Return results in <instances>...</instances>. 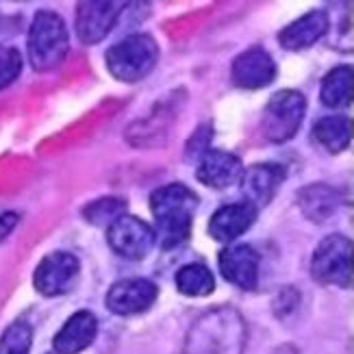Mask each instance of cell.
<instances>
[{
	"instance_id": "603a6c76",
	"label": "cell",
	"mask_w": 354,
	"mask_h": 354,
	"mask_svg": "<svg viewBox=\"0 0 354 354\" xmlns=\"http://www.w3.org/2000/svg\"><path fill=\"white\" fill-rule=\"evenodd\" d=\"M124 209H127L124 200H120V198H100V200H96V203L87 205L83 215H85L87 222L109 228L118 218L124 215Z\"/></svg>"
},
{
	"instance_id": "30bf717a",
	"label": "cell",
	"mask_w": 354,
	"mask_h": 354,
	"mask_svg": "<svg viewBox=\"0 0 354 354\" xmlns=\"http://www.w3.org/2000/svg\"><path fill=\"white\" fill-rule=\"evenodd\" d=\"M122 9H124V3H109V0L81 3L76 7V33H79L81 41L98 44L100 39H104L113 28Z\"/></svg>"
},
{
	"instance_id": "277c9868",
	"label": "cell",
	"mask_w": 354,
	"mask_h": 354,
	"mask_svg": "<svg viewBox=\"0 0 354 354\" xmlns=\"http://www.w3.org/2000/svg\"><path fill=\"white\" fill-rule=\"evenodd\" d=\"M159 59V46L146 33L129 35L106 53V68L118 81L135 83L152 72Z\"/></svg>"
},
{
	"instance_id": "44dd1931",
	"label": "cell",
	"mask_w": 354,
	"mask_h": 354,
	"mask_svg": "<svg viewBox=\"0 0 354 354\" xmlns=\"http://www.w3.org/2000/svg\"><path fill=\"white\" fill-rule=\"evenodd\" d=\"M335 192L326 185H313V187L304 189L300 194V205L302 211L309 215L311 220H326L335 211Z\"/></svg>"
},
{
	"instance_id": "9a60e30c",
	"label": "cell",
	"mask_w": 354,
	"mask_h": 354,
	"mask_svg": "<svg viewBox=\"0 0 354 354\" xmlns=\"http://www.w3.org/2000/svg\"><path fill=\"white\" fill-rule=\"evenodd\" d=\"M257 220V209L248 203H235L218 209L209 220V233L218 241H235Z\"/></svg>"
},
{
	"instance_id": "ba28073f",
	"label": "cell",
	"mask_w": 354,
	"mask_h": 354,
	"mask_svg": "<svg viewBox=\"0 0 354 354\" xmlns=\"http://www.w3.org/2000/svg\"><path fill=\"white\" fill-rule=\"evenodd\" d=\"M155 230L135 215H122L109 226V245L127 259H142L155 243Z\"/></svg>"
},
{
	"instance_id": "d6986e66",
	"label": "cell",
	"mask_w": 354,
	"mask_h": 354,
	"mask_svg": "<svg viewBox=\"0 0 354 354\" xmlns=\"http://www.w3.org/2000/svg\"><path fill=\"white\" fill-rule=\"evenodd\" d=\"M350 140H352V127L348 118L330 115L319 120L313 127V142H317V146H322L328 152H342L344 148H348Z\"/></svg>"
},
{
	"instance_id": "8992f818",
	"label": "cell",
	"mask_w": 354,
	"mask_h": 354,
	"mask_svg": "<svg viewBox=\"0 0 354 354\" xmlns=\"http://www.w3.org/2000/svg\"><path fill=\"white\" fill-rule=\"evenodd\" d=\"M352 241L344 235H328L315 248L311 272L317 283L350 287L352 283Z\"/></svg>"
},
{
	"instance_id": "7a4b0ae2",
	"label": "cell",
	"mask_w": 354,
	"mask_h": 354,
	"mask_svg": "<svg viewBox=\"0 0 354 354\" xmlns=\"http://www.w3.org/2000/svg\"><path fill=\"white\" fill-rule=\"evenodd\" d=\"M152 215H155V239L163 248H174L189 237L194 213L198 209L196 194L185 185H165L150 196Z\"/></svg>"
},
{
	"instance_id": "3957f363",
	"label": "cell",
	"mask_w": 354,
	"mask_h": 354,
	"mask_svg": "<svg viewBox=\"0 0 354 354\" xmlns=\"http://www.w3.org/2000/svg\"><path fill=\"white\" fill-rule=\"evenodd\" d=\"M70 37L55 11H37L28 30V61L33 70L48 72L66 59Z\"/></svg>"
},
{
	"instance_id": "7c38bea8",
	"label": "cell",
	"mask_w": 354,
	"mask_h": 354,
	"mask_svg": "<svg viewBox=\"0 0 354 354\" xmlns=\"http://www.w3.org/2000/svg\"><path fill=\"white\" fill-rule=\"evenodd\" d=\"M276 64L274 59L254 46V48L243 50L230 66V79L241 89H261L274 81Z\"/></svg>"
},
{
	"instance_id": "cb8c5ba5",
	"label": "cell",
	"mask_w": 354,
	"mask_h": 354,
	"mask_svg": "<svg viewBox=\"0 0 354 354\" xmlns=\"http://www.w3.org/2000/svg\"><path fill=\"white\" fill-rule=\"evenodd\" d=\"M22 72V55L11 46H0V89L11 85Z\"/></svg>"
},
{
	"instance_id": "4fadbf2b",
	"label": "cell",
	"mask_w": 354,
	"mask_h": 354,
	"mask_svg": "<svg viewBox=\"0 0 354 354\" xmlns=\"http://www.w3.org/2000/svg\"><path fill=\"white\" fill-rule=\"evenodd\" d=\"M287 178V167L279 163H259L241 174V192L245 196V203L257 207L268 205L276 196L283 180Z\"/></svg>"
},
{
	"instance_id": "5bb4252c",
	"label": "cell",
	"mask_w": 354,
	"mask_h": 354,
	"mask_svg": "<svg viewBox=\"0 0 354 354\" xmlns=\"http://www.w3.org/2000/svg\"><path fill=\"white\" fill-rule=\"evenodd\" d=\"M243 165L241 161L224 150H209L200 157L198 163V180L205 183L213 189H226L233 187L241 180Z\"/></svg>"
},
{
	"instance_id": "7402d4cb",
	"label": "cell",
	"mask_w": 354,
	"mask_h": 354,
	"mask_svg": "<svg viewBox=\"0 0 354 354\" xmlns=\"http://www.w3.org/2000/svg\"><path fill=\"white\" fill-rule=\"evenodd\" d=\"M33 342V328L28 322L15 319L0 337V354H28Z\"/></svg>"
},
{
	"instance_id": "52a82bcc",
	"label": "cell",
	"mask_w": 354,
	"mask_h": 354,
	"mask_svg": "<svg viewBox=\"0 0 354 354\" xmlns=\"http://www.w3.org/2000/svg\"><path fill=\"white\" fill-rule=\"evenodd\" d=\"M81 263L70 252H53L39 261L33 274V285L41 296H61L79 279Z\"/></svg>"
},
{
	"instance_id": "e0dca14e",
	"label": "cell",
	"mask_w": 354,
	"mask_h": 354,
	"mask_svg": "<svg viewBox=\"0 0 354 354\" xmlns=\"http://www.w3.org/2000/svg\"><path fill=\"white\" fill-rule=\"evenodd\" d=\"M328 30V15L324 11H309L296 22L285 26L279 35V41L287 50H302L319 41Z\"/></svg>"
},
{
	"instance_id": "d4e9b609",
	"label": "cell",
	"mask_w": 354,
	"mask_h": 354,
	"mask_svg": "<svg viewBox=\"0 0 354 354\" xmlns=\"http://www.w3.org/2000/svg\"><path fill=\"white\" fill-rule=\"evenodd\" d=\"M18 220H20V215L13 213V211H7V213L0 215V241L7 239L13 233V228H15V224H18Z\"/></svg>"
},
{
	"instance_id": "ac0fdd59",
	"label": "cell",
	"mask_w": 354,
	"mask_h": 354,
	"mask_svg": "<svg viewBox=\"0 0 354 354\" xmlns=\"http://www.w3.org/2000/svg\"><path fill=\"white\" fill-rule=\"evenodd\" d=\"M319 98L330 109H342L352 102V68L339 66L333 68L322 81Z\"/></svg>"
},
{
	"instance_id": "8fae6325",
	"label": "cell",
	"mask_w": 354,
	"mask_h": 354,
	"mask_svg": "<svg viewBox=\"0 0 354 354\" xmlns=\"http://www.w3.org/2000/svg\"><path fill=\"white\" fill-rule=\"evenodd\" d=\"M259 252L248 243L226 245L220 252V272L222 276L241 289H254L259 281Z\"/></svg>"
},
{
	"instance_id": "5b68a950",
	"label": "cell",
	"mask_w": 354,
	"mask_h": 354,
	"mask_svg": "<svg viewBox=\"0 0 354 354\" xmlns=\"http://www.w3.org/2000/svg\"><path fill=\"white\" fill-rule=\"evenodd\" d=\"M306 113V100L300 91L283 89L279 94H274L261 115V133L272 144H283L291 140Z\"/></svg>"
},
{
	"instance_id": "2e32d148",
	"label": "cell",
	"mask_w": 354,
	"mask_h": 354,
	"mask_svg": "<svg viewBox=\"0 0 354 354\" xmlns=\"http://www.w3.org/2000/svg\"><path fill=\"white\" fill-rule=\"evenodd\" d=\"M98 335V319L89 311L74 313L55 337L57 354H79L94 344Z\"/></svg>"
},
{
	"instance_id": "9c48e42d",
	"label": "cell",
	"mask_w": 354,
	"mask_h": 354,
	"mask_svg": "<svg viewBox=\"0 0 354 354\" xmlns=\"http://www.w3.org/2000/svg\"><path fill=\"white\" fill-rule=\"evenodd\" d=\"M157 285L148 279H124L115 283L106 294V306L115 315H137L150 309L157 300Z\"/></svg>"
},
{
	"instance_id": "6da1fadb",
	"label": "cell",
	"mask_w": 354,
	"mask_h": 354,
	"mask_svg": "<svg viewBox=\"0 0 354 354\" xmlns=\"http://www.w3.org/2000/svg\"><path fill=\"white\" fill-rule=\"evenodd\" d=\"M243 346L245 324L241 315L230 306H220L194 322L183 354H241Z\"/></svg>"
},
{
	"instance_id": "ffe728a7",
	"label": "cell",
	"mask_w": 354,
	"mask_h": 354,
	"mask_svg": "<svg viewBox=\"0 0 354 354\" xmlns=\"http://www.w3.org/2000/svg\"><path fill=\"white\" fill-rule=\"evenodd\" d=\"M176 287L183 296L203 298L215 289V276L205 263H189L176 272Z\"/></svg>"
}]
</instances>
